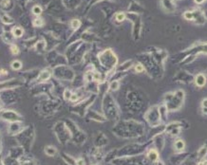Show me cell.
I'll list each match as a JSON object with an SVG mask.
<instances>
[{"label": "cell", "mask_w": 207, "mask_h": 165, "mask_svg": "<svg viewBox=\"0 0 207 165\" xmlns=\"http://www.w3.org/2000/svg\"><path fill=\"white\" fill-rule=\"evenodd\" d=\"M113 133L121 138H135L144 133V126L135 122H120L113 129Z\"/></svg>", "instance_id": "cell-1"}, {"label": "cell", "mask_w": 207, "mask_h": 165, "mask_svg": "<svg viewBox=\"0 0 207 165\" xmlns=\"http://www.w3.org/2000/svg\"><path fill=\"white\" fill-rule=\"evenodd\" d=\"M66 125L67 126L70 132V136H71V140L74 143L76 144H83L84 142L86 140V135L81 130V129L77 126L73 122H71L70 120L65 122Z\"/></svg>", "instance_id": "cell-2"}, {"label": "cell", "mask_w": 207, "mask_h": 165, "mask_svg": "<svg viewBox=\"0 0 207 165\" xmlns=\"http://www.w3.org/2000/svg\"><path fill=\"white\" fill-rule=\"evenodd\" d=\"M53 131L56 135L57 140L62 144L67 143V142L71 139V136H70V132L69 130V128H67L66 124L63 122H58L57 124L54 125Z\"/></svg>", "instance_id": "cell-3"}, {"label": "cell", "mask_w": 207, "mask_h": 165, "mask_svg": "<svg viewBox=\"0 0 207 165\" xmlns=\"http://www.w3.org/2000/svg\"><path fill=\"white\" fill-rule=\"evenodd\" d=\"M18 141L21 144L24 145V147H27L28 150L31 149L32 143H33L34 138H35V133H34V129L28 127L25 130H22L19 133Z\"/></svg>", "instance_id": "cell-4"}, {"label": "cell", "mask_w": 207, "mask_h": 165, "mask_svg": "<svg viewBox=\"0 0 207 165\" xmlns=\"http://www.w3.org/2000/svg\"><path fill=\"white\" fill-rule=\"evenodd\" d=\"M145 119H146L147 122L151 126H157L161 124V116L160 112L158 110V107H152L147 111V113L145 114Z\"/></svg>", "instance_id": "cell-5"}, {"label": "cell", "mask_w": 207, "mask_h": 165, "mask_svg": "<svg viewBox=\"0 0 207 165\" xmlns=\"http://www.w3.org/2000/svg\"><path fill=\"white\" fill-rule=\"evenodd\" d=\"M0 118L5 120V121L11 122H21L22 117L18 113H16L14 111H3L0 113Z\"/></svg>", "instance_id": "cell-6"}, {"label": "cell", "mask_w": 207, "mask_h": 165, "mask_svg": "<svg viewBox=\"0 0 207 165\" xmlns=\"http://www.w3.org/2000/svg\"><path fill=\"white\" fill-rule=\"evenodd\" d=\"M182 122H171V124H169L166 126L165 131L169 135L172 136V137H175V136H178L180 134V130H182Z\"/></svg>", "instance_id": "cell-7"}, {"label": "cell", "mask_w": 207, "mask_h": 165, "mask_svg": "<svg viewBox=\"0 0 207 165\" xmlns=\"http://www.w3.org/2000/svg\"><path fill=\"white\" fill-rule=\"evenodd\" d=\"M21 85V81H19L18 79H12L10 80L8 82H3L0 84V90L1 89H11L14 87L19 86Z\"/></svg>", "instance_id": "cell-8"}, {"label": "cell", "mask_w": 207, "mask_h": 165, "mask_svg": "<svg viewBox=\"0 0 207 165\" xmlns=\"http://www.w3.org/2000/svg\"><path fill=\"white\" fill-rule=\"evenodd\" d=\"M22 130H23V127H22V124H20V122H12V124L10 125L9 127V133L11 135L19 134Z\"/></svg>", "instance_id": "cell-9"}, {"label": "cell", "mask_w": 207, "mask_h": 165, "mask_svg": "<svg viewBox=\"0 0 207 165\" xmlns=\"http://www.w3.org/2000/svg\"><path fill=\"white\" fill-rule=\"evenodd\" d=\"M108 142V138L106 137L103 133H98L97 137L95 138V145L97 147H102L103 145H106Z\"/></svg>", "instance_id": "cell-10"}, {"label": "cell", "mask_w": 207, "mask_h": 165, "mask_svg": "<svg viewBox=\"0 0 207 165\" xmlns=\"http://www.w3.org/2000/svg\"><path fill=\"white\" fill-rule=\"evenodd\" d=\"M147 158L150 161H152V162H157L159 160V153L156 150L151 149L147 153Z\"/></svg>", "instance_id": "cell-11"}, {"label": "cell", "mask_w": 207, "mask_h": 165, "mask_svg": "<svg viewBox=\"0 0 207 165\" xmlns=\"http://www.w3.org/2000/svg\"><path fill=\"white\" fill-rule=\"evenodd\" d=\"M195 84L200 87L204 86L206 84V77L203 74H198L195 78Z\"/></svg>", "instance_id": "cell-12"}, {"label": "cell", "mask_w": 207, "mask_h": 165, "mask_svg": "<svg viewBox=\"0 0 207 165\" xmlns=\"http://www.w3.org/2000/svg\"><path fill=\"white\" fill-rule=\"evenodd\" d=\"M89 118L90 120H93V121H95V122H105L106 119V117H103V115H100L96 112H89Z\"/></svg>", "instance_id": "cell-13"}, {"label": "cell", "mask_w": 207, "mask_h": 165, "mask_svg": "<svg viewBox=\"0 0 207 165\" xmlns=\"http://www.w3.org/2000/svg\"><path fill=\"white\" fill-rule=\"evenodd\" d=\"M61 156H62V158H63L64 161L67 164H69V165H76V160L74 158H72L71 156H69V155H67L66 153H62V154H61Z\"/></svg>", "instance_id": "cell-14"}, {"label": "cell", "mask_w": 207, "mask_h": 165, "mask_svg": "<svg viewBox=\"0 0 207 165\" xmlns=\"http://www.w3.org/2000/svg\"><path fill=\"white\" fill-rule=\"evenodd\" d=\"M174 148L177 152H182L185 148V142L182 140H177L174 142Z\"/></svg>", "instance_id": "cell-15"}, {"label": "cell", "mask_w": 207, "mask_h": 165, "mask_svg": "<svg viewBox=\"0 0 207 165\" xmlns=\"http://www.w3.org/2000/svg\"><path fill=\"white\" fill-rule=\"evenodd\" d=\"M193 14H194V19L196 20L197 23H198V24H203V23H204V21H205L204 16L202 15V14L200 11L194 12Z\"/></svg>", "instance_id": "cell-16"}, {"label": "cell", "mask_w": 207, "mask_h": 165, "mask_svg": "<svg viewBox=\"0 0 207 165\" xmlns=\"http://www.w3.org/2000/svg\"><path fill=\"white\" fill-rule=\"evenodd\" d=\"M44 151L48 157H54L57 154V149L54 146H51V145H48V146L45 147Z\"/></svg>", "instance_id": "cell-17"}, {"label": "cell", "mask_w": 207, "mask_h": 165, "mask_svg": "<svg viewBox=\"0 0 207 165\" xmlns=\"http://www.w3.org/2000/svg\"><path fill=\"white\" fill-rule=\"evenodd\" d=\"M206 155H207V145L205 144V145H203L202 147L200 148V150L198 152V158L200 160H203Z\"/></svg>", "instance_id": "cell-18"}, {"label": "cell", "mask_w": 207, "mask_h": 165, "mask_svg": "<svg viewBox=\"0 0 207 165\" xmlns=\"http://www.w3.org/2000/svg\"><path fill=\"white\" fill-rule=\"evenodd\" d=\"M155 142H156V146L158 147V149L159 150H161L163 148V142H164V141H163V138L161 137V135H158L156 138H155Z\"/></svg>", "instance_id": "cell-19"}, {"label": "cell", "mask_w": 207, "mask_h": 165, "mask_svg": "<svg viewBox=\"0 0 207 165\" xmlns=\"http://www.w3.org/2000/svg\"><path fill=\"white\" fill-rule=\"evenodd\" d=\"M0 19H1V21L4 24H12V23H14V19H12V17H10L9 15L5 14H1V16H0Z\"/></svg>", "instance_id": "cell-20"}, {"label": "cell", "mask_w": 207, "mask_h": 165, "mask_svg": "<svg viewBox=\"0 0 207 165\" xmlns=\"http://www.w3.org/2000/svg\"><path fill=\"white\" fill-rule=\"evenodd\" d=\"M24 33V31L23 30H22L21 28H14V30H12V35H14V37L16 38H19V37H21L22 35H23Z\"/></svg>", "instance_id": "cell-21"}, {"label": "cell", "mask_w": 207, "mask_h": 165, "mask_svg": "<svg viewBox=\"0 0 207 165\" xmlns=\"http://www.w3.org/2000/svg\"><path fill=\"white\" fill-rule=\"evenodd\" d=\"M12 69H14V70H19L22 67V63L20 62V61H14V62L12 63Z\"/></svg>", "instance_id": "cell-22"}, {"label": "cell", "mask_w": 207, "mask_h": 165, "mask_svg": "<svg viewBox=\"0 0 207 165\" xmlns=\"http://www.w3.org/2000/svg\"><path fill=\"white\" fill-rule=\"evenodd\" d=\"M202 111L203 114L207 115V98L203 99L202 102Z\"/></svg>", "instance_id": "cell-23"}, {"label": "cell", "mask_w": 207, "mask_h": 165, "mask_svg": "<svg viewBox=\"0 0 207 165\" xmlns=\"http://www.w3.org/2000/svg\"><path fill=\"white\" fill-rule=\"evenodd\" d=\"M21 165H35V161L31 158H28V160H23L21 161Z\"/></svg>", "instance_id": "cell-24"}, {"label": "cell", "mask_w": 207, "mask_h": 165, "mask_svg": "<svg viewBox=\"0 0 207 165\" xmlns=\"http://www.w3.org/2000/svg\"><path fill=\"white\" fill-rule=\"evenodd\" d=\"M131 64H132V62L131 61H127V62H125V64H123L121 67H120V69H119V70H125V69H128L129 67H130V66H131Z\"/></svg>", "instance_id": "cell-25"}, {"label": "cell", "mask_w": 207, "mask_h": 165, "mask_svg": "<svg viewBox=\"0 0 207 165\" xmlns=\"http://www.w3.org/2000/svg\"><path fill=\"white\" fill-rule=\"evenodd\" d=\"M50 77V72H48V71H43V72L40 74V80H42V81L48 80Z\"/></svg>", "instance_id": "cell-26"}, {"label": "cell", "mask_w": 207, "mask_h": 165, "mask_svg": "<svg viewBox=\"0 0 207 165\" xmlns=\"http://www.w3.org/2000/svg\"><path fill=\"white\" fill-rule=\"evenodd\" d=\"M119 82L118 81H113V82L110 83V86H109V87H110V89L111 90H117L119 88Z\"/></svg>", "instance_id": "cell-27"}, {"label": "cell", "mask_w": 207, "mask_h": 165, "mask_svg": "<svg viewBox=\"0 0 207 165\" xmlns=\"http://www.w3.org/2000/svg\"><path fill=\"white\" fill-rule=\"evenodd\" d=\"M184 18L187 19V20H193L194 19V14H193V12H184Z\"/></svg>", "instance_id": "cell-28"}, {"label": "cell", "mask_w": 207, "mask_h": 165, "mask_svg": "<svg viewBox=\"0 0 207 165\" xmlns=\"http://www.w3.org/2000/svg\"><path fill=\"white\" fill-rule=\"evenodd\" d=\"M80 25H81L80 21L77 20V19H74V20L71 21V27L74 29V30H77V29L80 27Z\"/></svg>", "instance_id": "cell-29"}, {"label": "cell", "mask_w": 207, "mask_h": 165, "mask_svg": "<svg viewBox=\"0 0 207 165\" xmlns=\"http://www.w3.org/2000/svg\"><path fill=\"white\" fill-rule=\"evenodd\" d=\"M32 12H33L35 15H39L42 12V9L39 6H35V7H33V9H32Z\"/></svg>", "instance_id": "cell-30"}, {"label": "cell", "mask_w": 207, "mask_h": 165, "mask_svg": "<svg viewBox=\"0 0 207 165\" xmlns=\"http://www.w3.org/2000/svg\"><path fill=\"white\" fill-rule=\"evenodd\" d=\"M125 18V14H123V12H120V14H118L117 15H116V20L119 21V22L124 21Z\"/></svg>", "instance_id": "cell-31"}, {"label": "cell", "mask_w": 207, "mask_h": 165, "mask_svg": "<svg viewBox=\"0 0 207 165\" xmlns=\"http://www.w3.org/2000/svg\"><path fill=\"white\" fill-rule=\"evenodd\" d=\"M33 25L37 26V27H41V26L44 25V22H43V20H42L41 18H37V19H35V20L33 21Z\"/></svg>", "instance_id": "cell-32"}, {"label": "cell", "mask_w": 207, "mask_h": 165, "mask_svg": "<svg viewBox=\"0 0 207 165\" xmlns=\"http://www.w3.org/2000/svg\"><path fill=\"white\" fill-rule=\"evenodd\" d=\"M11 50H12V54H18L19 53V48L18 47L16 46V45H12V46L11 47Z\"/></svg>", "instance_id": "cell-33"}, {"label": "cell", "mask_w": 207, "mask_h": 165, "mask_svg": "<svg viewBox=\"0 0 207 165\" xmlns=\"http://www.w3.org/2000/svg\"><path fill=\"white\" fill-rule=\"evenodd\" d=\"M76 165H86V160L83 158H79L76 160Z\"/></svg>", "instance_id": "cell-34"}, {"label": "cell", "mask_w": 207, "mask_h": 165, "mask_svg": "<svg viewBox=\"0 0 207 165\" xmlns=\"http://www.w3.org/2000/svg\"><path fill=\"white\" fill-rule=\"evenodd\" d=\"M135 70L137 71V72H143V71L144 70V67L142 66V65L138 64L137 66L135 67Z\"/></svg>", "instance_id": "cell-35"}, {"label": "cell", "mask_w": 207, "mask_h": 165, "mask_svg": "<svg viewBox=\"0 0 207 165\" xmlns=\"http://www.w3.org/2000/svg\"><path fill=\"white\" fill-rule=\"evenodd\" d=\"M200 51H202L203 53H207V44H203L200 48Z\"/></svg>", "instance_id": "cell-36"}, {"label": "cell", "mask_w": 207, "mask_h": 165, "mask_svg": "<svg viewBox=\"0 0 207 165\" xmlns=\"http://www.w3.org/2000/svg\"><path fill=\"white\" fill-rule=\"evenodd\" d=\"M71 92L69 91V90H66V91H65V93H64V97L66 99H70V97H71Z\"/></svg>", "instance_id": "cell-37"}, {"label": "cell", "mask_w": 207, "mask_h": 165, "mask_svg": "<svg viewBox=\"0 0 207 165\" xmlns=\"http://www.w3.org/2000/svg\"><path fill=\"white\" fill-rule=\"evenodd\" d=\"M198 165H207V160H204V158H203V160H200Z\"/></svg>", "instance_id": "cell-38"}, {"label": "cell", "mask_w": 207, "mask_h": 165, "mask_svg": "<svg viewBox=\"0 0 207 165\" xmlns=\"http://www.w3.org/2000/svg\"><path fill=\"white\" fill-rule=\"evenodd\" d=\"M194 1H195L197 4H202V3L205 1V0H194Z\"/></svg>", "instance_id": "cell-39"}, {"label": "cell", "mask_w": 207, "mask_h": 165, "mask_svg": "<svg viewBox=\"0 0 207 165\" xmlns=\"http://www.w3.org/2000/svg\"><path fill=\"white\" fill-rule=\"evenodd\" d=\"M157 164H158V165H163V161H161V160H158V161H157Z\"/></svg>", "instance_id": "cell-40"}, {"label": "cell", "mask_w": 207, "mask_h": 165, "mask_svg": "<svg viewBox=\"0 0 207 165\" xmlns=\"http://www.w3.org/2000/svg\"><path fill=\"white\" fill-rule=\"evenodd\" d=\"M0 165H4V164H3V161L1 160V158H0Z\"/></svg>", "instance_id": "cell-41"}, {"label": "cell", "mask_w": 207, "mask_h": 165, "mask_svg": "<svg viewBox=\"0 0 207 165\" xmlns=\"http://www.w3.org/2000/svg\"><path fill=\"white\" fill-rule=\"evenodd\" d=\"M1 150H2V145L0 143V153H1Z\"/></svg>", "instance_id": "cell-42"}, {"label": "cell", "mask_w": 207, "mask_h": 165, "mask_svg": "<svg viewBox=\"0 0 207 165\" xmlns=\"http://www.w3.org/2000/svg\"><path fill=\"white\" fill-rule=\"evenodd\" d=\"M92 165H101V164H92Z\"/></svg>", "instance_id": "cell-43"}, {"label": "cell", "mask_w": 207, "mask_h": 165, "mask_svg": "<svg viewBox=\"0 0 207 165\" xmlns=\"http://www.w3.org/2000/svg\"><path fill=\"white\" fill-rule=\"evenodd\" d=\"M206 72H207V70H206Z\"/></svg>", "instance_id": "cell-44"}]
</instances>
